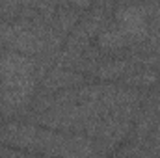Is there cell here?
<instances>
[{
	"mask_svg": "<svg viewBox=\"0 0 160 158\" xmlns=\"http://www.w3.org/2000/svg\"><path fill=\"white\" fill-rule=\"evenodd\" d=\"M114 19H116V24L128 36L132 45H138L147 39L149 24H147L143 4H121L114 13Z\"/></svg>",
	"mask_w": 160,
	"mask_h": 158,
	"instance_id": "1",
	"label": "cell"
},
{
	"mask_svg": "<svg viewBox=\"0 0 160 158\" xmlns=\"http://www.w3.org/2000/svg\"><path fill=\"white\" fill-rule=\"evenodd\" d=\"M95 2L97 0H67V4H71V6H75L78 9H89Z\"/></svg>",
	"mask_w": 160,
	"mask_h": 158,
	"instance_id": "7",
	"label": "cell"
},
{
	"mask_svg": "<svg viewBox=\"0 0 160 158\" xmlns=\"http://www.w3.org/2000/svg\"><path fill=\"white\" fill-rule=\"evenodd\" d=\"M151 143H157V149H155V155H160V136L158 138H155Z\"/></svg>",
	"mask_w": 160,
	"mask_h": 158,
	"instance_id": "8",
	"label": "cell"
},
{
	"mask_svg": "<svg viewBox=\"0 0 160 158\" xmlns=\"http://www.w3.org/2000/svg\"><path fill=\"white\" fill-rule=\"evenodd\" d=\"M36 67H38V58L15 50H6L0 54V82L36 75Z\"/></svg>",
	"mask_w": 160,
	"mask_h": 158,
	"instance_id": "2",
	"label": "cell"
},
{
	"mask_svg": "<svg viewBox=\"0 0 160 158\" xmlns=\"http://www.w3.org/2000/svg\"><path fill=\"white\" fill-rule=\"evenodd\" d=\"M132 63L125 62V60H108V62H102L97 71H95V78L99 80H118L123 78L128 75V69H130Z\"/></svg>",
	"mask_w": 160,
	"mask_h": 158,
	"instance_id": "6",
	"label": "cell"
},
{
	"mask_svg": "<svg viewBox=\"0 0 160 158\" xmlns=\"http://www.w3.org/2000/svg\"><path fill=\"white\" fill-rule=\"evenodd\" d=\"M97 47H99L101 50L116 52V50H123V48L132 47V41L128 39V36L116 24V26H112V28H104V30L97 36Z\"/></svg>",
	"mask_w": 160,
	"mask_h": 158,
	"instance_id": "4",
	"label": "cell"
},
{
	"mask_svg": "<svg viewBox=\"0 0 160 158\" xmlns=\"http://www.w3.org/2000/svg\"><path fill=\"white\" fill-rule=\"evenodd\" d=\"M84 84V77L80 75L78 71H71V69H65V67H58L54 65L47 77L41 80V87L48 93H56L60 89H65V87H75Z\"/></svg>",
	"mask_w": 160,
	"mask_h": 158,
	"instance_id": "3",
	"label": "cell"
},
{
	"mask_svg": "<svg viewBox=\"0 0 160 158\" xmlns=\"http://www.w3.org/2000/svg\"><path fill=\"white\" fill-rule=\"evenodd\" d=\"M82 19V9L65 4V6H58L56 7V15H54V26L62 32V34H71V30L77 26Z\"/></svg>",
	"mask_w": 160,
	"mask_h": 158,
	"instance_id": "5",
	"label": "cell"
}]
</instances>
